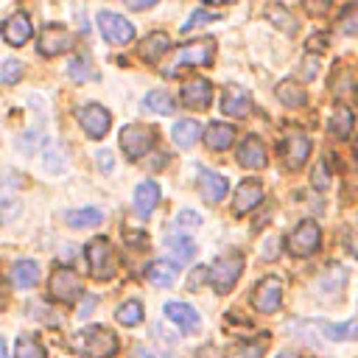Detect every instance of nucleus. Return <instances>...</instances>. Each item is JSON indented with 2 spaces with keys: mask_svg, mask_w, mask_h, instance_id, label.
<instances>
[{
  "mask_svg": "<svg viewBox=\"0 0 358 358\" xmlns=\"http://www.w3.org/2000/svg\"><path fill=\"white\" fill-rule=\"evenodd\" d=\"M67 350L81 358H112L117 352V336L103 324H90L67 338Z\"/></svg>",
  "mask_w": 358,
  "mask_h": 358,
  "instance_id": "nucleus-1",
  "label": "nucleus"
},
{
  "mask_svg": "<svg viewBox=\"0 0 358 358\" xmlns=\"http://www.w3.org/2000/svg\"><path fill=\"white\" fill-rule=\"evenodd\" d=\"M327 39H330L327 34H319V36H310V39H308V48H310V50H313V48H316V50H324V48H327Z\"/></svg>",
  "mask_w": 358,
  "mask_h": 358,
  "instance_id": "nucleus-44",
  "label": "nucleus"
},
{
  "mask_svg": "<svg viewBox=\"0 0 358 358\" xmlns=\"http://www.w3.org/2000/svg\"><path fill=\"white\" fill-rule=\"evenodd\" d=\"M87 263H90V274L95 280H112L117 271V257L115 249L109 243V238H92L87 243Z\"/></svg>",
  "mask_w": 358,
  "mask_h": 358,
  "instance_id": "nucleus-3",
  "label": "nucleus"
},
{
  "mask_svg": "<svg viewBox=\"0 0 358 358\" xmlns=\"http://www.w3.org/2000/svg\"><path fill=\"white\" fill-rule=\"evenodd\" d=\"M48 288H50V296L59 299V302H64V305H73L81 296V291H84L81 288V277L73 268H64V266L53 268Z\"/></svg>",
  "mask_w": 358,
  "mask_h": 358,
  "instance_id": "nucleus-7",
  "label": "nucleus"
},
{
  "mask_svg": "<svg viewBox=\"0 0 358 358\" xmlns=\"http://www.w3.org/2000/svg\"><path fill=\"white\" fill-rule=\"evenodd\" d=\"M241 271H243V255L241 252H224L210 268V282L218 294H227L238 282Z\"/></svg>",
  "mask_w": 358,
  "mask_h": 358,
  "instance_id": "nucleus-4",
  "label": "nucleus"
},
{
  "mask_svg": "<svg viewBox=\"0 0 358 358\" xmlns=\"http://www.w3.org/2000/svg\"><path fill=\"white\" fill-rule=\"evenodd\" d=\"M352 123H355V117H352L350 106L336 103V109H333V115H330V131H333L336 137L347 140V137L352 134Z\"/></svg>",
  "mask_w": 358,
  "mask_h": 358,
  "instance_id": "nucleus-27",
  "label": "nucleus"
},
{
  "mask_svg": "<svg viewBox=\"0 0 358 358\" xmlns=\"http://www.w3.org/2000/svg\"><path fill=\"white\" fill-rule=\"evenodd\" d=\"M238 162H241L243 168H252V171L266 168V162H268L266 145H263L257 137H246V140L241 143V148H238Z\"/></svg>",
  "mask_w": 358,
  "mask_h": 358,
  "instance_id": "nucleus-19",
  "label": "nucleus"
},
{
  "mask_svg": "<svg viewBox=\"0 0 358 358\" xmlns=\"http://www.w3.org/2000/svg\"><path fill=\"white\" fill-rule=\"evenodd\" d=\"M115 319H117V324H123V327H134V324L143 322V305H140L137 299H126V302L117 308Z\"/></svg>",
  "mask_w": 358,
  "mask_h": 358,
  "instance_id": "nucleus-31",
  "label": "nucleus"
},
{
  "mask_svg": "<svg viewBox=\"0 0 358 358\" xmlns=\"http://www.w3.org/2000/svg\"><path fill=\"white\" fill-rule=\"evenodd\" d=\"M213 59H215V42L213 39H199V42H190V45L179 48L173 53V59L165 64L162 73L168 78H173L179 70H185V67H207V64H213Z\"/></svg>",
  "mask_w": 358,
  "mask_h": 358,
  "instance_id": "nucleus-2",
  "label": "nucleus"
},
{
  "mask_svg": "<svg viewBox=\"0 0 358 358\" xmlns=\"http://www.w3.org/2000/svg\"><path fill=\"white\" fill-rule=\"evenodd\" d=\"M268 17H277V22H274L277 28H282V31H291V34L296 31V25H294V17H291V14H285V8H282V6H271V8H268Z\"/></svg>",
  "mask_w": 358,
  "mask_h": 358,
  "instance_id": "nucleus-40",
  "label": "nucleus"
},
{
  "mask_svg": "<svg viewBox=\"0 0 358 358\" xmlns=\"http://www.w3.org/2000/svg\"><path fill=\"white\" fill-rule=\"evenodd\" d=\"M67 224L81 229V227H95L101 224V210L98 207H84V210H70L67 213Z\"/></svg>",
  "mask_w": 358,
  "mask_h": 358,
  "instance_id": "nucleus-32",
  "label": "nucleus"
},
{
  "mask_svg": "<svg viewBox=\"0 0 358 358\" xmlns=\"http://www.w3.org/2000/svg\"><path fill=\"white\" fill-rule=\"evenodd\" d=\"M157 143V131L143 126V123H129L120 129V148L131 157V159H140L143 154H148Z\"/></svg>",
  "mask_w": 358,
  "mask_h": 358,
  "instance_id": "nucleus-6",
  "label": "nucleus"
},
{
  "mask_svg": "<svg viewBox=\"0 0 358 358\" xmlns=\"http://www.w3.org/2000/svg\"><path fill=\"white\" fill-rule=\"evenodd\" d=\"M227 179L221 176V173H215V171H201L199 173V190H201V196H204V201H210V204H215V201H221L224 196H227Z\"/></svg>",
  "mask_w": 358,
  "mask_h": 358,
  "instance_id": "nucleus-20",
  "label": "nucleus"
},
{
  "mask_svg": "<svg viewBox=\"0 0 358 358\" xmlns=\"http://www.w3.org/2000/svg\"><path fill=\"white\" fill-rule=\"evenodd\" d=\"M196 227H201V215L193 210H182L173 221V232H179V235H190Z\"/></svg>",
  "mask_w": 358,
  "mask_h": 358,
  "instance_id": "nucleus-36",
  "label": "nucleus"
},
{
  "mask_svg": "<svg viewBox=\"0 0 358 358\" xmlns=\"http://www.w3.org/2000/svg\"><path fill=\"white\" fill-rule=\"evenodd\" d=\"M98 28H101L103 39L112 42V45H126V42L134 39V25L123 14H115V11H101L98 14Z\"/></svg>",
  "mask_w": 358,
  "mask_h": 358,
  "instance_id": "nucleus-8",
  "label": "nucleus"
},
{
  "mask_svg": "<svg viewBox=\"0 0 358 358\" xmlns=\"http://www.w3.org/2000/svg\"><path fill=\"white\" fill-rule=\"evenodd\" d=\"M145 109L148 112H157V115H173V101L165 90H151L145 98H143Z\"/></svg>",
  "mask_w": 358,
  "mask_h": 358,
  "instance_id": "nucleus-30",
  "label": "nucleus"
},
{
  "mask_svg": "<svg viewBox=\"0 0 358 358\" xmlns=\"http://www.w3.org/2000/svg\"><path fill=\"white\" fill-rule=\"evenodd\" d=\"M232 140H235V129H232L229 123H210V126L204 129V143H207V148H213V151L229 148Z\"/></svg>",
  "mask_w": 358,
  "mask_h": 358,
  "instance_id": "nucleus-24",
  "label": "nucleus"
},
{
  "mask_svg": "<svg viewBox=\"0 0 358 358\" xmlns=\"http://www.w3.org/2000/svg\"><path fill=\"white\" fill-rule=\"evenodd\" d=\"M282 157H285V165L291 171H299L308 162V157H310V140H308V134L299 131V129H288L285 131V143H282Z\"/></svg>",
  "mask_w": 358,
  "mask_h": 358,
  "instance_id": "nucleus-10",
  "label": "nucleus"
},
{
  "mask_svg": "<svg viewBox=\"0 0 358 358\" xmlns=\"http://www.w3.org/2000/svg\"><path fill=\"white\" fill-rule=\"evenodd\" d=\"M260 201H263V185H260L257 179H243V182L238 185V190H235L232 207H235L238 215H243V213L255 210Z\"/></svg>",
  "mask_w": 358,
  "mask_h": 358,
  "instance_id": "nucleus-15",
  "label": "nucleus"
},
{
  "mask_svg": "<svg viewBox=\"0 0 358 358\" xmlns=\"http://www.w3.org/2000/svg\"><path fill=\"white\" fill-rule=\"evenodd\" d=\"M319 243H322V229H319L316 221H299V224L288 232V238H285V249H288L291 255H296V257L313 255V252L319 249Z\"/></svg>",
  "mask_w": 358,
  "mask_h": 358,
  "instance_id": "nucleus-5",
  "label": "nucleus"
},
{
  "mask_svg": "<svg viewBox=\"0 0 358 358\" xmlns=\"http://www.w3.org/2000/svg\"><path fill=\"white\" fill-rule=\"evenodd\" d=\"M347 243H350V252L358 257V232H350L347 235Z\"/></svg>",
  "mask_w": 358,
  "mask_h": 358,
  "instance_id": "nucleus-46",
  "label": "nucleus"
},
{
  "mask_svg": "<svg viewBox=\"0 0 358 358\" xmlns=\"http://www.w3.org/2000/svg\"><path fill=\"white\" fill-rule=\"evenodd\" d=\"M157 201H159V185H157V182L145 179V182H140V185L134 187V210H137L143 218L151 215V210L157 207Z\"/></svg>",
  "mask_w": 358,
  "mask_h": 358,
  "instance_id": "nucleus-22",
  "label": "nucleus"
},
{
  "mask_svg": "<svg viewBox=\"0 0 358 358\" xmlns=\"http://www.w3.org/2000/svg\"><path fill=\"white\" fill-rule=\"evenodd\" d=\"M268 341H271L268 333H260L257 338H243L227 350V358H263Z\"/></svg>",
  "mask_w": 358,
  "mask_h": 358,
  "instance_id": "nucleus-23",
  "label": "nucleus"
},
{
  "mask_svg": "<svg viewBox=\"0 0 358 358\" xmlns=\"http://www.w3.org/2000/svg\"><path fill=\"white\" fill-rule=\"evenodd\" d=\"M218 20V14L215 11H207V8H199V11H193L190 17H187V22L179 28L182 34H187V31H193V28H199V25H204V22H215Z\"/></svg>",
  "mask_w": 358,
  "mask_h": 358,
  "instance_id": "nucleus-38",
  "label": "nucleus"
},
{
  "mask_svg": "<svg viewBox=\"0 0 358 358\" xmlns=\"http://www.w3.org/2000/svg\"><path fill=\"white\" fill-rule=\"evenodd\" d=\"M282 302V282L277 277H266L252 291V305L257 313H274Z\"/></svg>",
  "mask_w": 358,
  "mask_h": 358,
  "instance_id": "nucleus-11",
  "label": "nucleus"
},
{
  "mask_svg": "<svg viewBox=\"0 0 358 358\" xmlns=\"http://www.w3.org/2000/svg\"><path fill=\"white\" fill-rule=\"evenodd\" d=\"M330 3H333V0H302L305 11H308V14H313V17H322V14L330 8Z\"/></svg>",
  "mask_w": 358,
  "mask_h": 358,
  "instance_id": "nucleus-42",
  "label": "nucleus"
},
{
  "mask_svg": "<svg viewBox=\"0 0 358 358\" xmlns=\"http://www.w3.org/2000/svg\"><path fill=\"white\" fill-rule=\"evenodd\" d=\"M165 316H168L182 333H196L199 324H201L196 308L187 305V302H168V305H165Z\"/></svg>",
  "mask_w": 358,
  "mask_h": 358,
  "instance_id": "nucleus-16",
  "label": "nucleus"
},
{
  "mask_svg": "<svg viewBox=\"0 0 358 358\" xmlns=\"http://www.w3.org/2000/svg\"><path fill=\"white\" fill-rule=\"evenodd\" d=\"M131 358H154V355H151L145 347H134V350H131Z\"/></svg>",
  "mask_w": 358,
  "mask_h": 358,
  "instance_id": "nucleus-47",
  "label": "nucleus"
},
{
  "mask_svg": "<svg viewBox=\"0 0 358 358\" xmlns=\"http://www.w3.org/2000/svg\"><path fill=\"white\" fill-rule=\"evenodd\" d=\"M324 333H327V338H333V341H350V338H358V322L352 319V322H344V324H327V322H322L319 324Z\"/></svg>",
  "mask_w": 358,
  "mask_h": 358,
  "instance_id": "nucleus-33",
  "label": "nucleus"
},
{
  "mask_svg": "<svg viewBox=\"0 0 358 358\" xmlns=\"http://www.w3.org/2000/svg\"><path fill=\"white\" fill-rule=\"evenodd\" d=\"M199 137H201V126H199L196 120H179V123L173 126V143H176L179 148H190Z\"/></svg>",
  "mask_w": 358,
  "mask_h": 358,
  "instance_id": "nucleus-29",
  "label": "nucleus"
},
{
  "mask_svg": "<svg viewBox=\"0 0 358 358\" xmlns=\"http://www.w3.org/2000/svg\"><path fill=\"white\" fill-rule=\"evenodd\" d=\"M67 76L73 78V81H87L90 76H92V70H90V56H73L70 59V64H67Z\"/></svg>",
  "mask_w": 358,
  "mask_h": 358,
  "instance_id": "nucleus-37",
  "label": "nucleus"
},
{
  "mask_svg": "<svg viewBox=\"0 0 358 358\" xmlns=\"http://www.w3.org/2000/svg\"><path fill=\"white\" fill-rule=\"evenodd\" d=\"M31 34H34V25H31L28 14H22V11L11 14V17L3 22V39H6L8 45H14V48L25 45V42L31 39Z\"/></svg>",
  "mask_w": 358,
  "mask_h": 358,
  "instance_id": "nucleus-14",
  "label": "nucleus"
},
{
  "mask_svg": "<svg viewBox=\"0 0 358 358\" xmlns=\"http://www.w3.org/2000/svg\"><path fill=\"white\" fill-rule=\"evenodd\" d=\"M76 117H78L81 129H84L92 140H101V137L109 131V126H112V115H109L101 103H84V106H78Z\"/></svg>",
  "mask_w": 358,
  "mask_h": 358,
  "instance_id": "nucleus-9",
  "label": "nucleus"
},
{
  "mask_svg": "<svg viewBox=\"0 0 358 358\" xmlns=\"http://www.w3.org/2000/svg\"><path fill=\"white\" fill-rule=\"evenodd\" d=\"M338 28H341V34H347V36H358V0L350 3V6L341 11Z\"/></svg>",
  "mask_w": 358,
  "mask_h": 358,
  "instance_id": "nucleus-35",
  "label": "nucleus"
},
{
  "mask_svg": "<svg viewBox=\"0 0 358 358\" xmlns=\"http://www.w3.org/2000/svg\"><path fill=\"white\" fill-rule=\"evenodd\" d=\"M204 3H213L215 6V3H224V0H204Z\"/></svg>",
  "mask_w": 358,
  "mask_h": 358,
  "instance_id": "nucleus-49",
  "label": "nucleus"
},
{
  "mask_svg": "<svg viewBox=\"0 0 358 358\" xmlns=\"http://www.w3.org/2000/svg\"><path fill=\"white\" fill-rule=\"evenodd\" d=\"M280 358H294V355H288V352H282V355H280Z\"/></svg>",
  "mask_w": 358,
  "mask_h": 358,
  "instance_id": "nucleus-50",
  "label": "nucleus"
},
{
  "mask_svg": "<svg viewBox=\"0 0 358 358\" xmlns=\"http://www.w3.org/2000/svg\"><path fill=\"white\" fill-rule=\"evenodd\" d=\"M310 179H313V185H316L319 190H327V185H330V171H327L324 159H319V162H316V168H313Z\"/></svg>",
  "mask_w": 358,
  "mask_h": 358,
  "instance_id": "nucleus-41",
  "label": "nucleus"
},
{
  "mask_svg": "<svg viewBox=\"0 0 358 358\" xmlns=\"http://www.w3.org/2000/svg\"><path fill=\"white\" fill-rule=\"evenodd\" d=\"M274 92H277L280 103H285V106H291V109H296V106H302V103L308 101V92H305L296 81H288V78H285V81H280Z\"/></svg>",
  "mask_w": 358,
  "mask_h": 358,
  "instance_id": "nucleus-28",
  "label": "nucleus"
},
{
  "mask_svg": "<svg viewBox=\"0 0 358 358\" xmlns=\"http://www.w3.org/2000/svg\"><path fill=\"white\" fill-rule=\"evenodd\" d=\"M67 48H73V34L64 25L50 22L42 28V34H39V53L42 56H59Z\"/></svg>",
  "mask_w": 358,
  "mask_h": 358,
  "instance_id": "nucleus-12",
  "label": "nucleus"
},
{
  "mask_svg": "<svg viewBox=\"0 0 358 358\" xmlns=\"http://www.w3.org/2000/svg\"><path fill=\"white\" fill-rule=\"evenodd\" d=\"M22 78V64L17 59H8L3 67H0V81L3 84H17Z\"/></svg>",
  "mask_w": 358,
  "mask_h": 358,
  "instance_id": "nucleus-39",
  "label": "nucleus"
},
{
  "mask_svg": "<svg viewBox=\"0 0 358 358\" xmlns=\"http://www.w3.org/2000/svg\"><path fill=\"white\" fill-rule=\"evenodd\" d=\"M207 277H210V268H207V266H196V268L190 271V280H187V288H190V291H196V288H199V282H204Z\"/></svg>",
  "mask_w": 358,
  "mask_h": 358,
  "instance_id": "nucleus-43",
  "label": "nucleus"
},
{
  "mask_svg": "<svg viewBox=\"0 0 358 358\" xmlns=\"http://www.w3.org/2000/svg\"><path fill=\"white\" fill-rule=\"evenodd\" d=\"M213 101V84L207 78H193L182 87V103L187 109H207Z\"/></svg>",
  "mask_w": 358,
  "mask_h": 358,
  "instance_id": "nucleus-13",
  "label": "nucleus"
},
{
  "mask_svg": "<svg viewBox=\"0 0 358 358\" xmlns=\"http://www.w3.org/2000/svg\"><path fill=\"white\" fill-rule=\"evenodd\" d=\"M168 50H171V36L162 34V31L148 34V36L137 45V56H140L143 62H148V64H157Z\"/></svg>",
  "mask_w": 358,
  "mask_h": 358,
  "instance_id": "nucleus-17",
  "label": "nucleus"
},
{
  "mask_svg": "<svg viewBox=\"0 0 358 358\" xmlns=\"http://www.w3.org/2000/svg\"><path fill=\"white\" fill-rule=\"evenodd\" d=\"M145 277H148L151 285H157V288H168V285H173V280H176V263L157 260V263H151V266L145 268Z\"/></svg>",
  "mask_w": 358,
  "mask_h": 358,
  "instance_id": "nucleus-25",
  "label": "nucleus"
},
{
  "mask_svg": "<svg viewBox=\"0 0 358 358\" xmlns=\"http://www.w3.org/2000/svg\"><path fill=\"white\" fill-rule=\"evenodd\" d=\"M157 0H126V6L129 8H134V11H143V8H148V6H154Z\"/></svg>",
  "mask_w": 358,
  "mask_h": 358,
  "instance_id": "nucleus-45",
  "label": "nucleus"
},
{
  "mask_svg": "<svg viewBox=\"0 0 358 358\" xmlns=\"http://www.w3.org/2000/svg\"><path fill=\"white\" fill-rule=\"evenodd\" d=\"M252 109V95L243 87H227L221 95V112L232 117H243Z\"/></svg>",
  "mask_w": 358,
  "mask_h": 358,
  "instance_id": "nucleus-18",
  "label": "nucleus"
},
{
  "mask_svg": "<svg viewBox=\"0 0 358 358\" xmlns=\"http://www.w3.org/2000/svg\"><path fill=\"white\" fill-rule=\"evenodd\" d=\"M14 355L17 358H48L45 355V347L34 336H20L17 338V347H14Z\"/></svg>",
  "mask_w": 358,
  "mask_h": 358,
  "instance_id": "nucleus-34",
  "label": "nucleus"
},
{
  "mask_svg": "<svg viewBox=\"0 0 358 358\" xmlns=\"http://www.w3.org/2000/svg\"><path fill=\"white\" fill-rule=\"evenodd\" d=\"M11 280L17 288H34L39 282V266L34 260H17L11 268Z\"/></svg>",
  "mask_w": 358,
  "mask_h": 358,
  "instance_id": "nucleus-26",
  "label": "nucleus"
},
{
  "mask_svg": "<svg viewBox=\"0 0 358 358\" xmlns=\"http://www.w3.org/2000/svg\"><path fill=\"white\" fill-rule=\"evenodd\" d=\"M0 358H8V352H6V341H3V336H0Z\"/></svg>",
  "mask_w": 358,
  "mask_h": 358,
  "instance_id": "nucleus-48",
  "label": "nucleus"
},
{
  "mask_svg": "<svg viewBox=\"0 0 358 358\" xmlns=\"http://www.w3.org/2000/svg\"><path fill=\"white\" fill-rule=\"evenodd\" d=\"M165 246H168V255H171V263L176 266H185L193 255H196V241L190 235H179V232H171L165 238Z\"/></svg>",
  "mask_w": 358,
  "mask_h": 358,
  "instance_id": "nucleus-21",
  "label": "nucleus"
}]
</instances>
